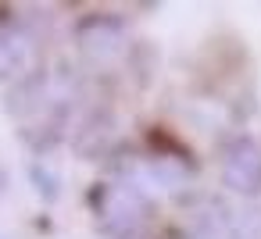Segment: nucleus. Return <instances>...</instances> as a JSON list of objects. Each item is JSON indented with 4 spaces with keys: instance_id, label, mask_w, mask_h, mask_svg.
Segmentation results:
<instances>
[{
    "instance_id": "obj_1",
    "label": "nucleus",
    "mask_w": 261,
    "mask_h": 239,
    "mask_svg": "<svg viewBox=\"0 0 261 239\" xmlns=\"http://www.w3.org/2000/svg\"><path fill=\"white\" fill-rule=\"evenodd\" d=\"M257 154L250 150V146H243L240 154H236V164H232V175H236V182L243 186V189H250V182H254V171H257Z\"/></svg>"
}]
</instances>
